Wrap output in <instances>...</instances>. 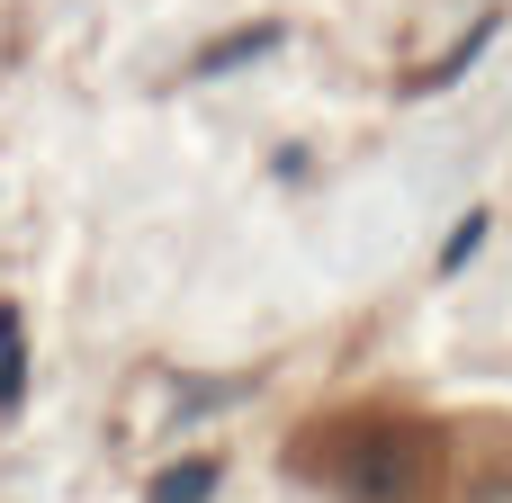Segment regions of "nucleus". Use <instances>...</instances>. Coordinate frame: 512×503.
I'll return each mask as SVG.
<instances>
[{
	"instance_id": "1",
	"label": "nucleus",
	"mask_w": 512,
	"mask_h": 503,
	"mask_svg": "<svg viewBox=\"0 0 512 503\" xmlns=\"http://www.w3.org/2000/svg\"><path fill=\"white\" fill-rule=\"evenodd\" d=\"M306 486L342 503H512V414H432L369 396L297 441Z\"/></svg>"
}]
</instances>
